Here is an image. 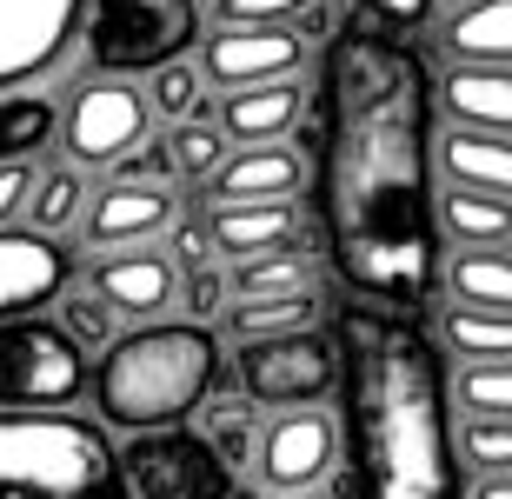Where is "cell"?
<instances>
[{"label": "cell", "instance_id": "obj_25", "mask_svg": "<svg viewBox=\"0 0 512 499\" xmlns=\"http://www.w3.org/2000/svg\"><path fill=\"white\" fill-rule=\"evenodd\" d=\"M433 333H439V346L453 353V366H512V313L446 307Z\"/></svg>", "mask_w": 512, "mask_h": 499}, {"label": "cell", "instance_id": "obj_32", "mask_svg": "<svg viewBox=\"0 0 512 499\" xmlns=\"http://www.w3.org/2000/svg\"><path fill=\"white\" fill-rule=\"evenodd\" d=\"M200 100H207V87H200V74H193L187 60H173V67H160V74H153V94H147V107H153V114H167L173 127H187V120H200Z\"/></svg>", "mask_w": 512, "mask_h": 499}, {"label": "cell", "instance_id": "obj_14", "mask_svg": "<svg viewBox=\"0 0 512 499\" xmlns=\"http://www.w3.org/2000/svg\"><path fill=\"white\" fill-rule=\"evenodd\" d=\"M313 180V160L300 147H247V154H227V167L213 173V207H280V200H300V187Z\"/></svg>", "mask_w": 512, "mask_h": 499}, {"label": "cell", "instance_id": "obj_38", "mask_svg": "<svg viewBox=\"0 0 512 499\" xmlns=\"http://www.w3.org/2000/svg\"><path fill=\"white\" fill-rule=\"evenodd\" d=\"M34 167H0V220H14L27 200H34Z\"/></svg>", "mask_w": 512, "mask_h": 499}, {"label": "cell", "instance_id": "obj_30", "mask_svg": "<svg viewBox=\"0 0 512 499\" xmlns=\"http://www.w3.org/2000/svg\"><path fill=\"white\" fill-rule=\"evenodd\" d=\"M227 147L233 140L220 134V120H187L167 134V154H173V180H213L227 167Z\"/></svg>", "mask_w": 512, "mask_h": 499}, {"label": "cell", "instance_id": "obj_2", "mask_svg": "<svg viewBox=\"0 0 512 499\" xmlns=\"http://www.w3.org/2000/svg\"><path fill=\"white\" fill-rule=\"evenodd\" d=\"M353 346V446L366 499H459L453 420L433 340L386 307L346 313Z\"/></svg>", "mask_w": 512, "mask_h": 499}, {"label": "cell", "instance_id": "obj_9", "mask_svg": "<svg viewBox=\"0 0 512 499\" xmlns=\"http://www.w3.org/2000/svg\"><path fill=\"white\" fill-rule=\"evenodd\" d=\"M87 27V0H0V100L34 94Z\"/></svg>", "mask_w": 512, "mask_h": 499}, {"label": "cell", "instance_id": "obj_21", "mask_svg": "<svg viewBox=\"0 0 512 499\" xmlns=\"http://www.w3.org/2000/svg\"><path fill=\"white\" fill-rule=\"evenodd\" d=\"M439 54L446 67H512V0H479L439 20Z\"/></svg>", "mask_w": 512, "mask_h": 499}, {"label": "cell", "instance_id": "obj_1", "mask_svg": "<svg viewBox=\"0 0 512 499\" xmlns=\"http://www.w3.org/2000/svg\"><path fill=\"white\" fill-rule=\"evenodd\" d=\"M320 200L333 260L373 307H413L439 280L433 80L393 34L346 27L326 54Z\"/></svg>", "mask_w": 512, "mask_h": 499}, {"label": "cell", "instance_id": "obj_4", "mask_svg": "<svg viewBox=\"0 0 512 499\" xmlns=\"http://www.w3.org/2000/svg\"><path fill=\"white\" fill-rule=\"evenodd\" d=\"M0 499H133L114 440L80 413H0Z\"/></svg>", "mask_w": 512, "mask_h": 499}, {"label": "cell", "instance_id": "obj_37", "mask_svg": "<svg viewBox=\"0 0 512 499\" xmlns=\"http://www.w3.org/2000/svg\"><path fill=\"white\" fill-rule=\"evenodd\" d=\"M220 307H227V273H213V267L187 273V313H193V327H200L207 313H220Z\"/></svg>", "mask_w": 512, "mask_h": 499}, {"label": "cell", "instance_id": "obj_31", "mask_svg": "<svg viewBox=\"0 0 512 499\" xmlns=\"http://www.w3.org/2000/svg\"><path fill=\"white\" fill-rule=\"evenodd\" d=\"M453 446L473 473H512V420H459Z\"/></svg>", "mask_w": 512, "mask_h": 499}, {"label": "cell", "instance_id": "obj_40", "mask_svg": "<svg viewBox=\"0 0 512 499\" xmlns=\"http://www.w3.org/2000/svg\"><path fill=\"white\" fill-rule=\"evenodd\" d=\"M466 499H512V473H473Z\"/></svg>", "mask_w": 512, "mask_h": 499}, {"label": "cell", "instance_id": "obj_43", "mask_svg": "<svg viewBox=\"0 0 512 499\" xmlns=\"http://www.w3.org/2000/svg\"><path fill=\"white\" fill-rule=\"evenodd\" d=\"M306 499H320V493H306Z\"/></svg>", "mask_w": 512, "mask_h": 499}, {"label": "cell", "instance_id": "obj_15", "mask_svg": "<svg viewBox=\"0 0 512 499\" xmlns=\"http://www.w3.org/2000/svg\"><path fill=\"white\" fill-rule=\"evenodd\" d=\"M173 213H180L173 187H133V180H107V187L94 193L87 220H80V233H87V247H133V240L167 233Z\"/></svg>", "mask_w": 512, "mask_h": 499}, {"label": "cell", "instance_id": "obj_33", "mask_svg": "<svg viewBox=\"0 0 512 499\" xmlns=\"http://www.w3.org/2000/svg\"><path fill=\"white\" fill-rule=\"evenodd\" d=\"M60 333L74 346H114V313H107V300H94V287H80L60 300Z\"/></svg>", "mask_w": 512, "mask_h": 499}, {"label": "cell", "instance_id": "obj_34", "mask_svg": "<svg viewBox=\"0 0 512 499\" xmlns=\"http://www.w3.org/2000/svg\"><path fill=\"white\" fill-rule=\"evenodd\" d=\"M313 0H213L220 27H293Z\"/></svg>", "mask_w": 512, "mask_h": 499}, {"label": "cell", "instance_id": "obj_3", "mask_svg": "<svg viewBox=\"0 0 512 499\" xmlns=\"http://www.w3.org/2000/svg\"><path fill=\"white\" fill-rule=\"evenodd\" d=\"M213 380H220V346L193 320H153L133 327L107 346V360L94 366V406L100 420L120 433H173L193 420V406H207Z\"/></svg>", "mask_w": 512, "mask_h": 499}, {"label": "cell", "instance_id": "obj_5", "mask_svg": "<svg viewBox=\"0 0 512 499\" xmlns=\"http://www.w3.org/2000/svg\"><path fill=\"white\" fill-rule=\"evenodd\" d=\"M200 7L193 0H94L87 7V60L100 80L160 74L193 47Z\"/></svg>", "mask_w": 512, "mask_h": 499}, {"label": "cell", "instance_id": "obj_36", "mask_svg": "<svg viewBox=\"0 0 512 499\" xmlns=\"http://www.w3.org/2000/svg\"><path fill=\"white\" fill-rule=\"evenodd\" d=\"M213 446H220V460H240V440H253V406H247V393H240V400L233 406H220V420H213V433H207Z\"/></svg>", "mask_w": 512, "mask_h": 499}, {"label": "cell", "instance_id": "obj_7", "mask_svg": "<svg viewBox=\"0 0 512 499\" xmlns=\"http://www.w3.org/2000/svg\"><path fill=\"white\" fill-rule=\"evenodd\" d=\"M133 499H233L240 480L220 460V446L200 426H173V433H140L120 453Z\"/></svg>", "mask_w": 512, "mask_h": 499}, {"label": "cell", "instance_id": "obj_27", "mask_svg": "<svg viewBox=\"0 0 512 499\" xmlns=\"http://www.w3.org/2000/svg\"><path fill=\"white\" fill-rule=\"evenodd\" d=\"M320 293H293V300H253V307H227V333L240 346H260V340H293V333H313L320 327Z\"/></svg>", "mask_w": 512, "mask_h": 499}, {"label": "cell", "instance_id": "obj_23", "mask_svg": "<svg viewBox=\"0 0 512 499\" xmlns=\"http://www.w3.org/2000/svg\"><path fill=\"white\" fill-rule=\"evenodd\" d=\"M293 293H320L313 247H286V253H266V260H247V267H227V307L293 300Z\"/></svg>", "mask_w": 512, "mask_h": 499}, {"label": "cell", "instance_id": "obj_8", "mask_svg": "<svg viewBox=\"0 0 512 499\" xmlns=\"http://www.w3.org/2000/svg\"><path fill=\"white\" fill-rule=\"evenodd\" d=\"M153 107L140 87L127 80H94L67 100L60 114V147H67V167H120L133 147H147Z\"/></svg>", "mask_w": 512, "mask_h": 499}, {"label": "cell", "instance_id": "obj_11", "mask_svg": "<svg viewBox=\"0 0 512 499\" xmlns=\"http://www.w3.org/2000/svg\"><path fill=\"white\" fill-rule=\"evenodd\" d=\"M340 466V420L326 406H293L260 433V480L286 499H306Z\"/></svg>", "mask_w": 512, "mask_h": 499}, {"label": "cell", "instance_id": "obj_41", "mask_svg": "<svg viewBox=\"0 0 512 499\" xmlns=\"http://www.w3.org/2000/svg\"><path fill=\"white\" fill-rule=\"evenodd\" d=\"M433 7H439L446 20H453V14H466V7H479V0H433Z\"/></svg>", "mask_w": 512, "mask_h": 499}, {"label": "cell", "instance_id": "obj_22", "mask_svg": "<svg viewBox=\"0 0 512 499\" xmlns=\"http://www.w3.org/2000/svg\"><path fill=\"white\" fill-rule=\"evenodd\" d=\"M433 220L453 240V253H499L512 240V200H493L473 187H439Z\"/></svg>", "mask_w": 512, "mask_h": 499}, {"label": "cell", "instance_id": "obj_28", "mask_svg": "<svg viewBox=\"0 0 512 499\" xmlns=\"http://www.w3.org/2000/svg\"><path fill=\"white\" fill-rule=\"evenodd\" d=\"M446 400L459 420H512V366H453Z\"/></svg>", "mask_w": 512, "mask_h": 499}, {"label": "cell", "instance_id": "obj_29", "mask_svg": "<svg viewBox=\"0 0 512 499\" xmlns=\"http://www.w3.org/2000/svg\"><path fill=\"white\" fill-rule=\"evenodd\" d=\"M34 233H67L74 220H87V180H80V167H40L34 180Z\"/></svg>", "mask_w": 512, "mask_h": 499}, {"label": "cell", "instance_id": "obj_24", "mask_svg": "<svg viewBox=\"0 0 512 499\" xmlns=\"http://www.w3.org/2000/svg\"><path fill=\"white\" fill-rule=\"evenodd\" d=\"M446 307H479V313H512V247L499 253H446L439 260Z\"/></svg>", "mask_w": 512, "mask_h": 499}, {"label": "cell", "instance_id": "obj_26", "mask_svg": "<svg viewBox=\"0 0 512 499\" xmlns=\"http://www.w3.org/2000/svg\"><path fill=\"white\" fill-rule=\"evenodd\" d=\"M47 140H60V107L47 94L0 100V167H34V154Z\"/></svg>", "mask_w": 512, "mask_h": 499}, {"label": "cell", "instance_id": "obj_39", "mask_svg": "<svg viewBox=\"0 0 512 499\" xmlns=\"http://www.w3.org/2000/svg\"><path fill=\"white\" fill-rule=\"evenodd\" d=\"M366 14H380L386 27H419V20L433 14V0H360Z\"/></svg>", "mask_w": 512, "mask_h": 499}, {"label": "cell", "instance_id": "obj_35", "mask_svg": "<svg viewBox=\"0 0 512 499\" xmlns=\"http://www.w3.org/2000/svg\"><path fill=\"white\" fill-rule=\"evenodd\" d=\"M114 180H133V187H180V180H173L167 140H147V147H133V154L114 167Z\"/></svg>", "mask_w": 512, "mask_h": 499}, {"label": "cell", "instance_id": "obj_42", "mask_svg": "<svg viewBox=\"0 0 512 499\" xmlns=\"http://www.w3.org/2000/svg\"><path fill=\"white\" fill-rule=\"evenodd\" d=\"M233 499H260V493H253V486H240V493H233Z\"/></svg>", "mask_w": 512, "mask_h": 499}, {"label": "cell", "instance_id": "obj_20", "mask_svg": "<svg viewBox=\"0 0 512 499\" xmlns=\"http://www.w3.org/2000/svg\"><path fill=\"white\" fill-rule=\"evenodd\" d=\"M306 114V87L293 80H273V87H247V94H227L220 100V134L240 140V154L247 147H280Z\"/></svg>", "mask_w": 512, "mask_h": 499}, {"label": "cell", "instance_id": "obj_16", "mask_svg": "<svg viewBox=\"0 0 512 499\" xmlns=\"http://www.w3.org/2000/svg\"><path fill=\"white\" fill-rule=\"evenodd\" d=\"M207 240L227 267H247V260H266V253L306 247V213H300V200H280V207H213Z\"/></svg>", "mask_w": 512, "mask_h": 499}, {"label": "cell", "instance_id": "obj_19", "mask_svg": "<svg viewBox=\"0 0 512 499\" xmlns=\"http://www.w3.org/2000/svg\"><path fill=\"white\" fill-rule=\"evenodd\" d=\"M433 173H439V187H473V193H493V200H512V140L439 127L433 134Z\"/></svg>", "mask_w": 512, "mask_h": 499}, {"label": "cell", "instance_id": "obj_10", "mask_svg": "<svg viewBox=\"0 0 512 499\" xmlns=\"http://www.w3.org/2000/svg\"><path fill=\"white\" fill-rule=\"evenodd\" d=\"M340 386V346L333 333H293V340H260L240 353V393L260 406H320Z\"/></svg>", "mask_w": 512, "mask_h": 499}, {"label": "cell", "instance_id": "obj_17", "mask_svg": "<svg viewBox=\"0 0 512 499\" xmlns=\"http://www.w3.org/2000/svg\"><path fill=\"white\" fill-rule=\"evenodd\" d=\"M94 300H107V313H127L140 327H153L173 307V267L160 253H107L94 260Z\"/></svg>", "mask_w": 512, "mask_h": 499}, {"label": "cell", "instance_id": "obj_6", "mask_svg": "<svg viewBox=\"0 0 512 499\" xmlns=\"http://www.w3.org/2000/svg\"><path fill=\"white\" fill-rule=\"evenodd\" d=\"M87 393V353L54 320L0 327V413H60Z\"/></svg>", "mask_w": 512, "mask_h": 499}, {"label": "cell", "instance_id": "obj_12", "mask_svg": "<svg viewBox=\"0 0 512 499\" xmlns=\"http://www.w3.org/2000/svg\"><path fill=\"white\" fill-rule=\"evenodd\" d=\"M306 67V34L300 27H220L200 40V80L247 94V87H273Z\"/></svg>", "mask_w": 512, "mask_h": 499}, {"label": "cell", "instance_id": "obj_13", "mask_svg": "<svg viewBox=\"0 0 512 499\" xmlns=\"http://www.w3.org/2000/svg\"><path fill=\"white\" fill-rule=\"evenodd\" d=\"M74 287V253L54 233L0 227V327L7 320H40L47 300Z\"/></svg>", "mask_w": 512, "mask_h": 499}, {"label": "cell", "instance_id": "obj_18", "mask_svg": "<svg viewBox=\"0 0 512 499\" xmlns=\"http://www.w3.org/2000/svg\"><path fill=\"white\" fill-rule=\"evenodd\" d=\"M433 94L446 127L512 140V67H446Z\"/></svg>", "mask_w": 512, "mask_h": 499}]
</instances>
